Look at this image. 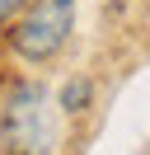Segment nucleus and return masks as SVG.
I'll use <instances>...</instances> for the list:
<instances>
[{
	"label": "nucleus",
	"mask_w": 150,
	"mask_h": 155,
	"mask_svg": "<svg viewBox=\"0 0 150 155\" xmlns=\"http://www.w3.org/2000/svg\"><path fill=\"white\" fill-rule=\"evenodd\" d=\"M0 150L5 155H56L61 150V99L47 85L9 89L0 108Z\"/></svg>",
	"instance_id": "nucleus-1"
},
{
	"label": "nucleus",
	"mask_w": 150,
	"mask_h": 155,
	"mask_svg": "<svg viewBox=\"0 0 150 155\" xmlns=\"http://www.w3.org/2000/svg\"><path fill=\"white\" fill-rule=\"evenodd\" d=\"M24 5H28V0H0V24H5V19H14Z\"/></svg>",
	"instance_id": "nucleus-3"
},
{
	"label": "nucleus",
	"mask_w": 150,
	"mask_h": 155,
	"mask_svg": "<svg viewBox=\"0 0 150 155\" xmlns=\"http://www.w3.org/2000/svg\"><path fill=\"white\" fill-rule=\"evenodd\" d=\"M75 33V0H28L14 14L9 47L24 61H52Z\"/></svg>",
	"instance_id": "nucleus-2"
}]
</instances>
